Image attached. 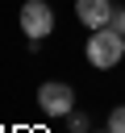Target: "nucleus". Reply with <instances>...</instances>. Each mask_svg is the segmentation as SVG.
Here are the masks:
<instances>
[{"mask_svg": "<svg viewBox=\"0 0 125 133\" xmlns=\"http://www.w3.org/2000/svg\"><path fill=\"white\" fill-rule=\"evenodd\" d=\"M83 54H88V62H92V66L108 71V66H117V62L125 58V33H117L113 25H104V29H92V37H88Z\"/></svg>", "mask_w": 125, "mask_h": 133, "instance_id": "obj_1", "label": "nucleus"}, {"mask_svg": "<svg viewBox=\"0 0 125 133\" xmlns=\"http://www.w3.org/2000/svg\"><path fill=\"white\" fill-rule=\"evenodd\" d=\"M38 108L46 112V116H71L75 112V91H71V83H58V79H50V83H42L38 87Z\"/></svg>", "mask_w": 125, "mask_h": 133, "instance_id": "obj_2", "label": "nucleus"}, {"mask_svg": "<svg viewBox=\"0 0 125 133\" xmlns=\"http://www.w3.org/2000/svg\"><path fill=\"white\" fill-rule=\"evenodd\" d=\"M21 29H25L29 42L50 37V29H54V12H50V4H46V0H25V4H21Z\"/></svg>", "mask_w": 125, "mask_h": 133, "instance_id": "obj_3", "label": "nucleus"}, {"mask_svg": "<svg viewBox=\"0 0 125 133\" xmlns=\"http://www.w3.org/2000/svg\"><path fill=\"white\" fill-rule=\"evenodd\" d=\"M113 0H75V17L88 25V29H104L113 25Z\"/></svg>", "mask_w": 125, "mask_h": 133, "instance_id": "obj_4", "label": "nucleus"}, {"mask_svg": "<svg viewBox=\"0 0 125 133\" xmlns=\"http://www.w3.org/2000/svg\"><path fill=\"white\" fill-rule=\"evenodd\" d=\"M108 129H113V133H125V104H117V108L108 112Z\"/></svg>", "mask_w": 125, "mask_h": 133, "instance_id": "obj_5", "label": "nucleus"}, {"mask_svg": "<svg viewBox=\"0 0 125 133\" xmlns=\"http://www.w3.org/2000/svg\"><path fill=\"white\" fill-rule=\"evenodd\" d=\"M67 125H71V133H88V129H92L83 112H71V116H67Z\"/></svg>", "mask_w": 125, "mask_h": 133, "instance_id": "obj_6", "label": "nucleus"}, {"mask_svg": "<svg viewBox=\"0 0 125 133\" xmlns=\"http://www.w3.org/2000/svg\"><path fill=\"white\" fill-rule=\"evenodd\" d=\"M113 29H117V33H125V8H117V12H113Z\"/></svg>", "mask_w": 125, "mask_h": 133, "instance_id": "obj_7", "label": "nucleus"}, {"mask_svg": "<svg viewBox=\"0 0 125 133\" xmlns=\"http://www.w3.org/2000/svg\"><path fill=\"white\" fill-rule=\"evenodd\" d=\"M88 133H92V129H88ZM104 133H113V129H104Z\"/></svg>", "mask_w": 125, "mask_h": 133, "instance_id": "obj_8", "label": "nucleus"}]
</instances>
